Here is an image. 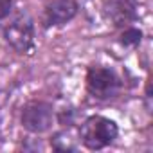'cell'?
Wrapping results in <instances>:
<instances>
[{
    "instance_id": "obj_1",
    "label": "cell",
    "mask_w": 153,
    "mask_h": 153,
    "mask_svg": "<svg viewBox=\"0 0 153 153\" xmlns=\"http://www.w3.org/2000/svg\"><path fill=\"white\" fill-rule=\"evenodd\" d=\"M79 137L88 149H103L117 137V124L106 117L92 115L83 123Z\"/></svg>"
},
{
    "instance_id": "obj_2",
    "label": "cell",
    "mask_w": 153,
    "mask_h": 153,
    "mask_svg": "<svg viewBox=\"0 0 153 153\" xmlns=\"http://www.w3.org/2000/svg\"><path fill=\"white\" fill-rule=\"evenodd\" d=\"M4 36H6V42L15 51H18V52L31 51L33 42H34V25H33V20L25 13H20L18 16H15L11 20V24L6 25Z\"/></svg>"
},
{
    "instance_id": "obj_3",
    "label": "cell",
    "mask_w": 153,
    "mask_h": 153,
    "mask_svg": "<svg viewBox=\"0 0 153 153\" xmlns=\"http://www.w3.org/2000/svg\"><path fill=\"white\" fill-rule=\"evenodd\" d=\"M87 88L96 99H110L119 92V79L110 68L90 67L87 72Z\"/></svg>"
},
{
    "instance_id": "obj_4",
    "label": "cell",
    "mask_w": 153,
    "mask_h": 153,
    "mask_svg": "<svg viewBox=\"0 0 153 153\" xmlns=\"http://www.w3.org/2000/svg\"><path fill=\"white\" fill-rule=\"evenodd\" d=\"M54 123V110L49 103L43 101H33L24 106L22 110V124L25 130L33 133H43L47 131Z\"/></svg>"
},
{
    "instance_id": "obj_5",
    "label": "cell",
    "mask_w": 153,
    "mask_h": 153,
    "mask_svg": "<svg viewBox=\"0 0 153 153\" xmlns=\"http://www.w3.org/2000/svg\"><path fill=\"white\" fill-rule=\"evenodd\" d=\"M78 15V4L74 0H52L45 6L43 22L47 27L51 25H63L70 22Z\"/></svg>"
},
{
    "instance_id": "obj_6",
    "label": "cell",
    "mask_w": 153,
    "mask_h": 153,
    "mask_svg": "<svg viewBox=\"0 0 153 153\" xmlns=\"http://www.w3.org/2000/svg\"><path fill=\"white\" fill-rule=\"evenodd\" d=\"M106 16L114 25H128L135 18V6L131 0H110L106 4Z\"/></svg>"
},
{
    "instance_id": "obj_7",
    "label": "cell",
    "mask_w": 153,
    "mask_h": 153,
    "mask_svg": "<svg viewBox=\"0 0 153 153\" xmlns=\"http://www.w3.org/2000/svg\"><path fill=\"white\" fill-rule=\"evenodd\" d=\"M51 144L58 151H72L78 148V139H74L70 131H59L54 135V139H51Z\"/></svg>"
},
{
    "instance_id": "obj_8",
    "label": "cell",
    "mask_w": 153,
    "mask_h": 153,
    "mask_svg": "<svg viewBox=\"0 0 153 153\" xmlns=\"http://www.w3.org/2000/svg\"><path fill=\"white\" fill-rule=\"evenodd\" d=\"M140 36H142L140 31H137V29H126L123 33V36H121V42L124 45H137L140 42Z\"/></svg>"
},
{
    "instance_id": "obj_9",
    "label": "cell",
    "mask_w": 153,
    "mask_h": 153,
    "mask_svg": "<svg viewBox=\"0 0 153 153\" xmlns=\"http://www.w3.org/2000/svg\"><path fill=\"white\" fill-rule=\"evenodd\" d=\"M11 9H13V0H0V20L9 16Z\"/></svg>"
}]
</instances>
